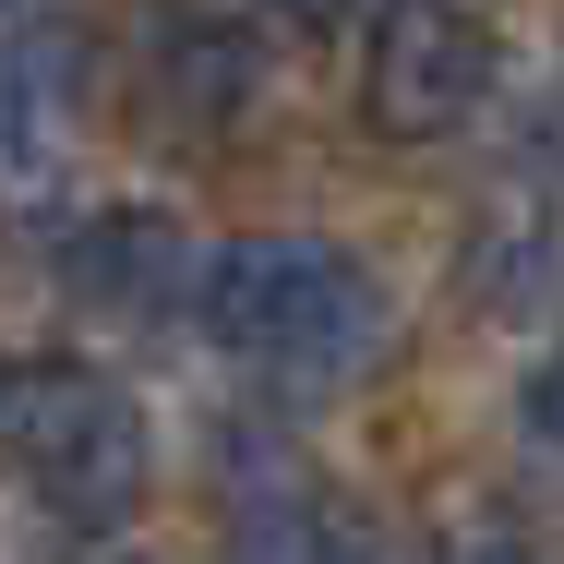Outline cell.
Masks as SVG:
<instances>
[{
  "mask_svg": "<svg viewBox=\"0 0 564 564\" xmlns=\"http://www.w3.org/2000/svg\"><path fill=\"white\" fill-rule=\"evenodd\" d=\"M228 553H240V564H372V553H360V529H348L313 480H289V468H276V492H240Z\"/></svg>",
  "mask_w": 564,
  "mask_h": 564,
  "instance_id": "obj_5",
  "label": "cell"
},
{
  "mask_svg": "<svg viewBox=\"0 0 564 564\" xmlns=\"http://www.w3.org/2000/svg\"><path fill=\"white\" fill-rule=\"evenodd\" d=\"M193 301H205V337L228 360H252L264 384H301V397L372 372V348L397 325L384 276L348 240H301V228L289 240H228V252H205Z\"/></svg>",
  "mask_w": 564,
  "mask_h": 564,
  "instance_id": "obj_1",
  "label": "cell"
},
{
  "mask_svg": "<svg viewBox=\"0 0 564 564\" xmlns=\"http://www.w3.org/2000/svg\"><path fill=\"white\" fill-rule=\"evenodd\" d=\"M505 73V24L492 12H384L360 36V120L384 144H445L480 120Z\"/></svg>",
  "mask_w": 564,
  "mask_h": 564,
  "instance_id": "obj_3",
  "label": "cell"
},
{
  "mask_svg": "<svg viewBox=\"0 0 564 564\" xmlns=\"http://www.w3.org/2000/svg\"><path fill=\"white\" fill-rule=\"evenodd\" d=\"M529 433H541V445H564V348L529 372Z\"/></svg>",
  "mask_w": 564,
  "mask_h": 564,
  "instance_id": "obj_6",
  "label": "cell"
},
{
  "mask_svg": "<svg viewBox=\"0 0 564 564\" xmlns=\"http://www.w3.org/2000/svg\"><path fill=\"white\" fill-rule=\"evenodd\" d=\"M73 169V97H61V48L36 24H0V205H48Z\"/></svg>",
  "mask_w": 564,
  "mask_h": 564,
  "instance_id": "obj_4",
  "label": "cell"
},
{
  "mask_svg": "<svg viewBox=\"0 0 564 564\" xmlns=\"http://www.w3.org/2000/svg\"><path fill=\"white\" fill-rule=\"evenodd\" d=\"M456 564H517V553H505V541H456Z\"/></svg>",
  "mask_w": 564,
  "mask_h": 564,
  "instance_id": "obj_7",
  "label": "cell"
},
{
  "mask_svg": "<svg viewBox=\"0 0 564 564\" xmlns=\"http://www.w3.org/2000/svg\"><path fill=\"white\" fill-rule=\"evenodd\" d=\"M0 468L48 517L109 529L156 480V433H144V409L120 397L109 372H85V360H0Z\"/></svg>",
  "mask_w": 564,
  "mask_h": 564,
  "instance_id": "obj_2",
  "label": "cell"
}]
</instances>
